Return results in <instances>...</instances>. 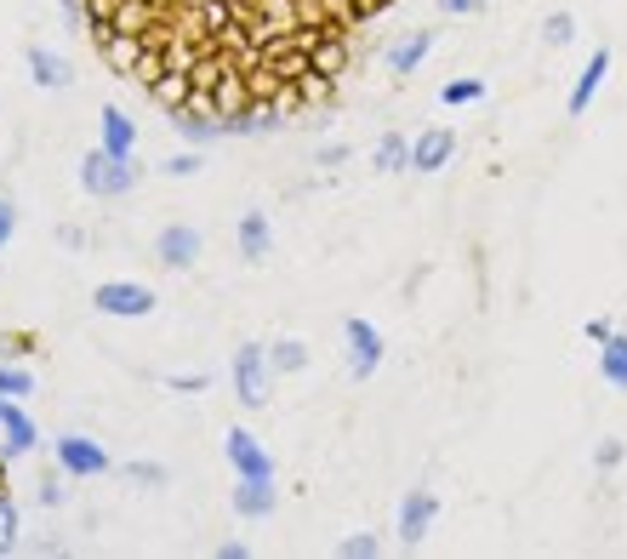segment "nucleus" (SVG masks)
Listing matches in <instances>:
<instances>
[{
	"instance_id": "26",
	"label": "nucleus",
	"mask_w": 627,
	"mask_h": 559,
	"mask_svg": "<svg viewBox=\"0 0 627 559\" xmlns=\"http://www.w3.org/2000/svg\"><path fill=\"white\" fill-rule=\"evenodd\" d=\"M337 554H342V559H376V554H383V543H376V537H365V531H360V537H348Z\"/></svg>"
},
{
	"instance_id": "13",
	"label": "nucleus",
	"mask_w": 627,
	"mask_h": 559,
	"mask_svg": "<svg viewBox=\"0 0 627 559\" xmlns=\"http://www.w3.org/2000/svg\"><path fill=\"white\" fill-rule=\"evenodd\" d=\"M97 126H104V148H109L114 160H132V155H137V120L125 115V109L104 104V115H97Z\"/></svg>"
},
{
	"instance_id": "18",
	"label": "nucleus",
	"mask_w": 627,
	"mask_h": 559,
	"mask_svg": "<svg viewBox=\"0 0 627 559\" xmlns=\"http://www.w3.org/2000/svg\"><path fill=\"white\" fill-rule=\"evenodd\" d=\"M371 166L383 171V177L406 171V166H411V143H406V132H383V138H376V155H371Z\"/></svg>"
},
{
	"instance_id": "7",
	"label": "nucleus",
	"mask_w": 627,
	"mask_h": 559,
	"mask_svg": "<svg viewBox=\"0 0 627 559\" xmlns=\"http://www.w3.org/2000/svg\"><path fill=\"white\" fill-rule=\"evenodd\" d=\"M200 228L194 223H166L160 235H155V263L160 269H194L200 263Z\"/></svg>"
},
{
	"instance_id": "9",
	"label": "nucleus",
	"mask_w": 627,
	"mask_h": 559,
	"mask_svg": "<svg viewBox=\"0 0 627 559\" xmlns=\"http://www.w3.org/2000/svg\"><path fill=\"white\" fill-rule=\"evenodd\" d=\"M434 520H439V497L434 491H406V502H399V543H422L434 531Z\"/></svg>"
},
{
	"instance_id": "22",
	"label": "nucleus",
	"mask_w": 627,
	"mask_h": 559,
	"mask_svg": "<svg viewBox=\"0 0 627 559\" xmlns=\"http://www.w3.org/2000/svg\"><path fill=\"white\" fill-rule=\"evenodd\" d=\"M0 394H7V400L35 394V371H29V366H7V360H0Z\"/></svg>"
},
{
	"instance_id": "27",
	"label": "nucleus",
	"mask_w": 627,
	"mask_h": 559,
	"mask_svg": "<svg viewBox=\"0 0 627 559\" xmlns=\"http://www.w3.org/2000/svg\"><path fill=\"white\" fill-rule=\"evenodd\" d=\"M12 228H17V206L0 194V258H7V246H12Z\"/></svg>"
},
{
	"instance_id": "10",
	"label": "nucleus",
	"mask_w": 627,
	"mask_h": 559,
	"mask_svg": "<svg viewBox=\"0 0 627 559\" xmlns=\"http://www.w3.org/2000/svg\"><path fill=\"white\" fill-rule=\"evenodd\" d=\"M229 502H234V514H240V520H268V514H274V502H280V491H274V479H245V474H234Z\"/></svg>"
},
{
	"instance_id": "25",
	"label": "nucleus",
	"mask_w": 627,
	"mask_h": 559,
	"mask_svg": "<svg viewBox=\"0 0 627 559\" xmlns=\"http://www.w3.org/2000/svg\"><path fill=\"white\" fill-rule=\"evenodd\" d=\"M200 166H206V160H200V148H183V155H171L160 171H166V177H194Z\"/></svg>"
},
{
	"instance_id": "30",
	"label": "nucleus",
	"mask_w": 627,
	"mask_h": 559,
	"mask_svg": "<svg viewBox=\"0 0 627 559\" xmlns=\"http://www.w3.org/2000/svg\"><path fill=\"white\" fill-rule=\"evenodd\" d=\"M593 463H599V474H611V468L622 463V440H599V451H593Z\"/></svg>"
},
{
	"instance_id": "8",
	"label": "nucleus",
	"mask_w": 627,
	"mask_h": 559,
	"mask_svg": "<svg viewBox=\"0 0 627 559\" xmlns=\"http://www.w3.org/2000/svg\"><path fill=\"white\" fill-rule=\"evenodd\" d=\"M58 468L74 479H97V474H109V451L86 435H58Z\"/></svg>"
},
{
	"instance_id": "12",
	"label": "nucleus",
	"mask_w": 627,
	"mask_h": 559,
	"mask_svg": "<svg viewBox=\"0 0 627 559\" xmlns=\"http://www.w3.org/2000/svg\"><path fill=\"white\" fill-rule=\"evenodd\" d=\"M35 445H40L35 423L23 417V405H17V400L0 394V451H7V456H23V451H35Z\"/></svg>"
},
{
	"instance_id": "31",
	"label": "nucleus",
	"mask_w": 627,
	"mask_h": 559,
	"mask_svg": "<svg viewBox=\"0 0 627 559\" xmlns=\"http://www.w3.org/2000/svg\"><path fill=\"white\" fill-rule=\"evenodd\" d=\"M439 12H450V17H480L485 12V0H434Z\"/></svg>"
},
{
	"instance_id": "33",
	"label": "nucleus",
	"mask_w": 627,
	"mask_h": 559,
	"mask_svg": "<svg viewBox=\"0 0 627 559\" xmlns=\"http://www.w3.org/2000/svg\"><path fill=\"white\" fill-rule=\"evenodd\" d=\"M348 160V143H325L319 148V166H342Z\"/></svg>"
},
{
	"instance_id": "23",
	"label": "nucleus",
	"mask_w": 627,
	"mask_h": 559,
	"mask_svg": "<svg viewBox=\"0 0 627 559\" xmlns=\"http://www.w3.org/2000/svg\"><path fill=\"white\" fill-rule=\"evenodd\" d=\"M542 40H547V46H570V40H576V17H570V12H554V17L542 23Z\"/></svg>"
},
{
	"instance_id": "20",
	"label": "nucleus",
	"mask_w": 627,
	"mask_h": 559,
	"mask_svg": "<svg viewBox=\"0 0 627 559\" xmlns=\"http://www.w3.org/2000/svg\"><path fill=\"white\" fill-rule=\"evenodd\" d=\"M303 366H309V343L286 337V343H274V348H268V371H280V377H297Z\"/></svg>"
},
{
	"instance_id": "35",
	"label": "nucleus",
	"mask_w": 627,
	"mask_h": 559,
	"mask_svg": "<svg viewBox=\"0 0 627 559\" xmlns=\"http://www.w3.org/2000/svg\"><path fill=\"white\" fill-rule=\"evenodd\" d=\"M611 337V320H588V343H605Z\"/></svg>"
},
{
	"instance_id": "21",
	"label": "nucleus",
	"mask_w": 627,
	"mask_h": 559,
	"mask_svg": "<svg viewBox=\"0 0 627 559\" xmlns=\"http://www.w3.org/2000/svg\"><path fill=\"white\" fill-rule=\"evenodd\" d=\"M485 97V81H445L439 86V104L445 109H468V104H480Z\"/></svg>"
},
{
	"instance_id": "17",
	"label": "nucleus",
	"mask_w": 627,
	"mask_h": 559,
	"mask_svg": "<svg viewBox=\"0 0 627 559\" xmlns=\"http://www.w3.org/2000/svg\"><path fill=\"white\" fill-rule=\"evenodd\" d=\"M29 74H35V86H46V92H63V86L74 81L69 58L52 52V46H29Z\"/></svg>"
},
{
	"instance_id": "15",
	"label": "nucleus",
	"mask_w": 627,
	"mask_h": 559,
	"mask_svg": "<svg viewBox=\"0 0 627 559\" xmlns=\"http://www.w3.org/2000/svg\"><path fill=\"white\" fill-rule=\"evenodd\" d=\"M434 29H411V35H399L394 46H388V69L394 74H417L422 63H429V52H434Z\"/></svg>"
},
{
	"instance_id": "3",
	"label": "nucleus",
	"mask_w": 627,
	"mask_h": 559,
	"mask_svg": "<svg viewBox=\"0 0 627 559\" xmlns=\"http://www.w3.org/2000/svg\"><path fill=\"white\" fill-rule=\"evenodd\" d=\"M155 292L137 286V280H104V286L92 292V309L97 314H109V320H148L155 314Z\"/></svg>"
},
{
	"instance_id": "28",
	"label": "nucleus",
	"mask_w": 627,
	"mask_h": 559,
	"mask_svg": "<svg viewBox=\"0 0 627 559\" xmlns=\"http://www.w3.org/2000/svg\"><path fill=\"white\" fill-rule=\"evenodd\" d=\"M125 479H137V486H166V468L160 463H132V468H125Z\"/></svg>"
},
{
	"instance_id": "34",
	"label": "nucleus",
	"mask_w": 627,
	"mask_h": 559,
	"mask_svg": "<svg viewBox=\"0 0 627 559\" xmlns=\"http://www.w3.org/2000/svg\"><path fill=\"white\" fill-rule=\"evenodd\" d=\"M63 17H69V29H81V17H86V0H58Z\"/></svg>"
},
{
	"instance_id": "16",
	"label": "nucleus",
	"mask_w": 627,
	"mask_h": 559,
	"mask_svg": "<svg viewBox=\"0 0 627 559\" xmlns=\"http://www.w3.org/2000/svg\"><path fill=\"white\" fill-rule=\"evenodd\" d=\"M450 148H457V132L450 126H434V132H422L411 143V171H439L450 160Z\"/></svg>"
},
{
	"instance_id": "32",
	"label": "nucleus",
	"mask_w": 627,
	"mask_h": 559,
	"mask_svg": "<svg viewBox=\"0 0 627 559\" xmlns=\"http://www.w3.org/2000/svg\"><path fill=\"white\" fill-rule=\"evenodd\" d=\"M40 502H46V508H58V502H63V479H58V474H52V479H40Z\"/></svg>"
},
{
	"instance_id": "5",
	"label": "nucleus",
	"mask_w": 627,
	"mask_h": 559,
	"mask_svg": "<svg viewBox=\"0 0 627 559\" xmlns=\"http://www.w3.org/2000/svg\"><path fill=\"white\" fill-rule=\"evenodd\" d=\"M342 343H348V371H354L360 383H371L376 366H383V332H376L371 320L348 314V320H342Z\"/></svg>"
},
{
	"instance_id": "2",
	"label": "nucleus",
	"mask_w": 627,
	"mask_h": 559,
	"mask_svg": "<svg viewBox=\"0 0 627 559\" xmlns=\"http://www.w3.org/2000/svg\"><path fill=\"white\" fill-rule=\"evenodd\" d=\"M137 183H143L137 155H132V160H114L104 143L86 148V160H81V189H86V194H97V200H120V194H132Z\"/></svg>"
},
{
	"instance_id": "4",
	"label": "nucleus",
	"mask_w": 627,
	"mask_h": 559,
	"mask_svg": "<svg viewBox=\"0 0 627 559\" xmlns=\"http://www.w3.org/2000/svg\"><path fill=\"white\" fill-rule=\"evenodd\" d=\"M234 400L245 412H263L268 405V348L263 343H240L234 348Z\"/></svg>"
},
{
	"instance_id": "1",
	"label": "nucleus",
	"mask_w": 627,
	"mask_h": 559,
	"mask_svg": "<svg viewBox=\"0 0 627 559\" xmlns=\"http://www.w3.org/2000/svg\"><path fill=\"white\" fill-rule=\"evenodd\" d=\"M394 0H86L104 63L155 104L222 120V138L280 132L342 86L360 35Z\"/></svg>"
},
{
	"instance_id": "14",
	"label": "nucleus",
	"mask_w": 627,
	"mask_h": 559,
	"mask_svg": "<svg viewBox=\"0 0 627 559\" xmlns=\"http://www.w3.org/2000/svg\"><path fill=\"white\" fill-rule=\"evenodd\" d=\"M234 246H240V258L245 263H263L268 258V246H274V228H268V212H240V228H234Z\"/></svg>"
},
{
	"instance_id": "6",
	"label": "nucleus",
	"mask_w": 627,
	"mask_h": 559,
	"mask_svg": "<svg viewBox=\"0 0 627 559\" xmlns=\"http://www.w3.org/2000/svg\"><path fill=\"white\" fill-rule=\"evenodd\" d=\"M222 456H229V468L245 479H274V456L251 428H229V435H222Z\"/></svg>"
},
{
	"instance_id": "19",
	"label": "nucleus",
	"mask_w": 627,
	"mask_h": 559,
	"mask_svg": "<svg viewBox=\"0 0 627 559\" xmlns=\"http://www.w3.org/2000/svg\"><path fill=\"white\" fill-rule=\"evenodd\" d=\"M599 377H605L611 389H627V337H605L599 343Z\"/></svg>"
},
{
	"instance_id": "29",
	"label": "nucleus",
	"mask_w": 627,
	"mask_h": 559,
	"mask_svg": "<svg viewBox=\"0 0 627 559\" xmlns=\"http://www.w3.org/2000/svg\"><path fill=\"white\" fill-rule=\"evenodd\" d=\"M206 383H212L206 371H189V377H166V389H171V394H200Z\"/></svg>"
},
{
	"instance_id": "24",
	"label": "nucleus",
	"mask_w": 627,
	"mask_h": 559,
	"mask_svg": "<svg viewBox=\"0 0 627 559\" xmlns=\"http://www.w3.org/2000/svg\"><path fill=\"white\" fill-rule=\"evenodd\" d=\"M12 537H17V502H12L7 491H0V554L12 548Z\"/></svg>"
},
{
	"instance_id": "37",
	"label": "nucleus",
	"mask_w": 627,
	"mask_h": 559,
	"mask_svg": "<svg viewBox=\"0 0 627 559\" xmlns=\"http://www.w3.org/2000/svg\"><path fill=\"white\" fill-rule=\"evenodd\" d=\"M0 491H7V463H0Z\"/></svg>"
},
{
	"instance_id": "11",
	"label": "nucleus",
	"mask_w": 627,
	"mask_h": 559,
	"mask_svg": "<svg viewBox=\"0 0 627 559\" xmlns=\"http://www.w3.org/2000/svg\"><path fill=\"white\" fill-rule=\"evenodd\" d=\"M605 74H611V52H605V46H599V52L588 58V69L576 74L570 97H565V115H570V120H582V115H588V104L599 97V86H605Z\"/></svg>"
},
{
	"instance_id": "36",
	"label": "nucleus",
	"mask_w": 627,
	"mask_h": 559,
	"mask_svg": "<svg viewBox=\"0 0 627 559\" xmlns=\"http://www.w3.org/2000/svg\"><path fill=\"white\" fill-rule=\"evenodd\" d=\"M245 554H251L245 543H217V559H245Z\"/></svg>"
}]
</instances>
